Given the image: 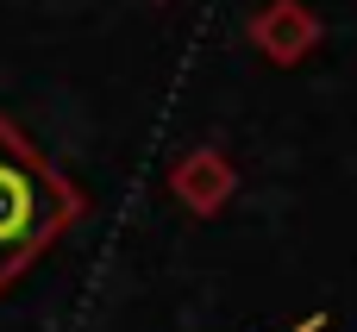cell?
<instances>
[{"label":"cell","instance_id":"6da1fadb","mask_svg":"<svg viewBox=\"0 0 357 332\" xmlns=\"http://www.w3.org/2000/svg\"><path fill=\"white\" fill-rule=\"evenodd\" d=\"M82 213V195L25 144V132L0 113V289L25 276V264Z\"/></svg>","mask_w":357,"mask_h":332}]
</instances>
